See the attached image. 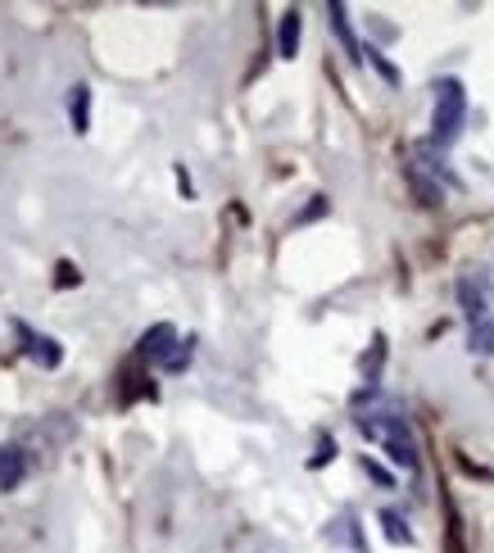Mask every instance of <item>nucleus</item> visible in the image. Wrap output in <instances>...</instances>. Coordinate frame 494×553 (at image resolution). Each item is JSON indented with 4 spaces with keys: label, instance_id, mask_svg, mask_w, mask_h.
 <instances>
[{
    "label": "nucleus",
    "instance_id": "1",
    "mask_svg": "<svg viewBox=\"0 0 494 553\" xmlns=\"http://www.w3.org/2000/svg\"><path fill=\"white\" fill-rule=\"evenodd\" d=\"M358 431L367 435V440H376V445L390 454V463L395 467H408V472H418V440H413V426L399 417V413H367V417H358Z\"/></svg>",
    "mask_w": 494,
    "mask_h": 553
},
{
    "label": "nucleus",
    "instance_id": "2",
    "mask_svg": "<svg viewBox=\"0 0 494 553\" xmlns=\"http://www.w3.org/2000/svg\"><path fill=\"white\" fill-rule=\"evenodd\" d=\"M462 123H467V91H462L458 77H444L436 82V118H431V141L444 150L462 136Z\"/></svg>",
    "mask_w": 494,
    "mask_h": 553
},
{
    "label": "nucleus",
    "instance_id": "3",
    "mask_svg": "<svg viewBox=\"0 0 494 553\" xmlns=\"http://www.w3.org/2000/svg\"><path fill=\"white\" fill-rule=\"evenodd\" d=\"M173 349H177V331H173L168 322H159V326H150V331L141 336V345H136V358H141V363H159V368H164Z\"/></svg>",
    "mask_w": 494,
    "mask_h": 553
},
{
    "label": "nucleus",
    "instance_id": "4",
    "mask_svg": "<svg viewBox=\"0 0 494 553\" xmlns=\"http://www.w3.org/2000/svg\"><path fill=\"white\" fill-rule=\"evenodd\" d=\"M14 331H19L23 349H28V354H32L36 363H41V368H59V363H64V349H59V345H55L50 336H41V331H32L28 322H14Z\"/></svg>",
    "mask_w": 494,
    "mask_h": 553
},
{
    "label": "nucleus",
    "instance_id": "5",
    "mask_svg": "<svg viewBox=\"0 0 494 553\" xmlns=\"http://www.w3.org/2000/svg\"><path fill=\"white\" fill-rule=\"evenodd\" d=\"M327 14H331V32L341 36L345 54L358 64V59H363V45H358V36H354V28H350V10H345V5H327Z\"/></svg>",
    "mask_w": 494,
    "mask_h": 553
},
{
    "label": "nucleus",
    "instance_id": "6",
    "mask_svg": "<svg viewBox=\"0 0 494 553\" xmlns=\"http://www.w3.org/2000/svg\"><path fill=\"white\" fill-rule=\"evenodd\" d=\"M458 304H462V313L472 317V322L490 317V300H485V291L472 282V277H458Z\"/></svg>",
    "mask_w": 494,
    "mask_h": 553
},
{
    "label": "nucleus",
    "instance_id": "7",
    "mask_svg": "<svg viewBox=\"0 0 494 553\" xmlns=\"http://www.w3.org/2000/svg\"><path fill=\"white\" fill-rule=\"evenodd\" d=\"M23 477H28V454H23V449H5V458H0V494H5V490H19Z\"/></svg>",
    "mask_w": 494,
    "mask_h": 553
},
{
    "label": "nucleus",
    "instance_id": "8",
    "mask_svg": "<svg viewBox=\"0 0 494 553\" xmlns=\"http://www.w3.org/2000/svg\"><path fill=\"white\" fill-rule=\"evenodd\" d=\"M299 28H304L299 10H286L281 32H277V50H281V59H295V50H299Z\"/></svg>",
    "mask_w": 494,
    "mask_h": 553
},
{
    "label": "nucleus",
    "instance_id": "9",
    "mask_svg": "<svg viewBox=\"0 0 494 553\" xmlns=\"http://www.w3.org/2000/svg\"><path fill=\"white\" fill-rule=\"evenodd\" d=\"M68 114H73V127L77 132H91V87L77 82L73 96H68Z\"/></svg>",
    "mask_w": 494,
    "mask_h": 553
},
{
    "label": "nucleus",
    "instance_id": "10",
    "mask_svg": "<svg viewBox=\"0 0 494 553\" xmlns=\"http://www.w3.org/2000/svg\"><path fill=\"white\" fill-rule=\"evenodd\" d=\"M467 349L472 354H494V313L472 322V336H467Z\"/></svg>",
    "mask_w": 494,
    "mask_h": 553
},
{
    "label": "nucleus",
    "instance_id": "11",
    "mask_svg": "<svg viewBox=\"0 0 494 553\" xmlns=\"http://www.w3.org/2000/svg\"><path fill=\"white\" fill-rule=\"evenodd\" d=\"M408 186H413V196H418L427 209H436L440 200H444V196H440V186L431 182V177H422V168H408Z\"/></svg>",
    "mask_w": 494,
    "mask_h": 553
},
{
    "label": "nucleus",
    "instance_id": "12",
    "mask_svg": "<svg viewBox=\"0 0 494 553\" xmlns=\"http://www.w3.org/2000/svg\"><path fill=\"white\" fill-rule=\"evenodd\" d=\"M381 526H385V535H390L395 544H413V531H408V521L399 517L395 508H385V512H381Z\"/></svg>",
    "mask_w": 494,
    "mask_h": 553
},
{
    "label": "nucleus",
    "instance_id": "13",
    "mask_svg": "<svg viewBox=\"0 0 494 553\" xmlns=\"http://www.w3.org/2000/svg\"><path fill=\"white\" fill-rule=\"evenodd\" d=\"M444 517H449V553H467L462 549V517H458V508H453L449 494H444Z\"/></svg>",
    "mask_w": 494,
    "mask_h": 553
},
{
    "label": "nucleus",
    "instance_id": "14",
    "mask_svg": "<svg viewBox=\"0 0 494 553\" xmlns=\"http://www.w3.org/2000/svg\"><path fill=\"white\" fill-rule=\"evenodd\" d=\"M191 354H195V340H177V349L168 354V363H164V372H186V363H191Z\"/></svg>",
    "mask_w": 494,
    "mask_h": 553
},
{
    "label": "nucleus",
    "instance_id": "15",
    "mask_svg": "<svg viewBox=\"0 0 494 553\" xmlns=\"http://www.w3.org/2000/svg\"><path fill=\"white\" fill-rule=\"evenodd\" d=\"M367 59H372V68H376V73L385 77V82H390V87H399V68L390 64V59H385L381 50H367Z\"/></svg>",
    "mask_w": 494,
    "mask_h": 553
},
{
    "label": "nucleus",
    "instance_id": "16",
    "mask_svg": "<svg viewBox=\"0 0 494 553\" xmlns=\"http://www.w3.org/2000/svg\"><path fill=\"white\" fill-rule=\"evenodd\" d=\"M363 472H367V477H372L381 490H395V477H390V472H385V467L376 463V458H363Z\"/></svg>",
    "mask_w": 494,
    "mask_h": 553
},
{
    "label": "nucleus",
    "instance_id": "17",
    "mask_svg": "<svg viewBox=\"0 0 494 553\" xmlns=\"http://www.w3.org/2000/svg\"><path fill=\"white\" fill-rule=\"evenodd\" d=\"M322 213H327V196H313V205H308L295 222H313V218H322Z\"/></svg>",
    "mask_w": 494,
    "mask_h": 553
},
{
    "label": "nucleus",
    "instance_id": "18",
    "mask_svg": "<svg viewBox=\"0 0 494 553\" xmlns=\"http://www.w3.org/2000/svg\"><path fill=\"white\" fill-rule=\"evenodd\" d=\"M331 458H336V440H322V445H318V454L308 458V467H322V463H331Z\"/></svg>",
    "mask_w": 494,
    "mask_h": 553
},
{
    "label": "nucleus",
    "instance_id": "19",
    "mask_svg": "<svg viewBox=\"0 0 494 553\" xmlns=\"http://www.w3.org/2000/svg\"><path fill=\"white\" fill-rule=\"evenodd\" d=\"M77 282V272H73V263H59V286H73Z\"/></svg>",
    "mask_w": 494,
    "mask_h": 553
},
{
    "label": "nucleus",
    "instance_id": "20",
    "mask_svg": "<svg viewBox=\"0 0 494 553\" xmlns=\"http://www.w3.org/2000/svg\"><path fill=\"white\" fill-rule=\"evenodd\" d=\"M0 458H5V449H0Z\"/></svg>",
    "mask_w": 494,
    "mask_h": 553
}]
</instances>
